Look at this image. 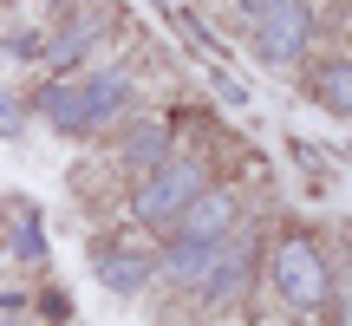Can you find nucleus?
<instances>
[{"label":"nucleus","instance_id":"obj_1","mask_svg":"<svg viewBox=\"0 0 352 326\" xmlns=\"http://www.w3.org/2000/svg\"><path fill=\"white\" fill-rule=\"evenodd\" d=\"M124 105H131V78L124 72H85V78H59V85L39 91V111H46L65 138L104 131Z\"/></svg>","mask_w":352,"mask_h":326},{"label":"nucleus","instance_id":"obj_2","mask_svg":"<svg viewBox=\"0 0 352 326\" xmlns=\"http://www.w3.org/2000/svg\"><path fill=\"white\" fill-rule=\"evenodd\" d=\"M241 26L267 65H294L314 39V7L307 0H241Z\"/></svg>","mask_w":352,"mask_h":326},{"label":"nucleus","instance_id":"obj_3","mask_svg":"<svg viewBox=\"0 0 352 326\" xmlns=\"http://www.w3.org/2000/svg\"><path fill=\"white\" fill-rule=\"evenodd\" d=\"M267 274H274V294L294 314H320V307L333 301V274H327V261H320V248L307 235L274 241V248H267Z\"/></svg>","mask_w":352,"mask_h":326},{"label":"nucleus","instance_id":"obj_4","mask_svg":"<svg viewBox=\"0 0 352 326\" xmlns=\"http://www.w3.org/2000/svg\"><path fill=\"white\" fill-rule=\"evenodd\" d=\"M196 189H202V170H196L189 157H157L151 170H144L138 196H131V215L151 222V228H164V222H176V215L189 209Z\"/></svg>","mask_w":352,"mask_h":326},{"label":"nucleus","instance_id":"obj_5","mask_svg":"<svg viewBox=\"0 0 352 326\" xmlns=\"http://www.w3.org/2000/svg\"><path fill=\"white\" fill-rule=\"evenodd\" d=\"M248 281H254V235L248 228H241V235L228 228V235L215 241V261H209V274H202L196 294L215 307V314H228L235 301H248Z\"/></svg>","mask_w":352,"mask_h":326},{"label":"nucleus","instance_id":"obj_6","mask_svg":"<svg viewBox=\"0 0 352 326\" xmlns=\"http://www.w3.org/2000/svg\"><path fill=\"white\" fill-rule=\"evenodd\" d=\"M151 268H157V261L138 248V241H104V248H98V281H104L111 294H124V301H138V294H144Z\"/></svg>","mask_w":352,"mask_h":326},{"label":"nucleus","instance_id":"obj_7","mask_svg":"<svg viewBox=\"0 0 352 326\" xmlns=\"http://www.w3.org/2000/svg\"><path fill=\"white\" fill-rule=\"evenodd\" d=\"M176 222H183V235H202V241H222L228 228H235V196H228V189H209V183H202L196 196H189V209L176 215Z\"/></svg>","mask_w":352,"mask_h":326},{"label":"nucleus","instance_id":"obj_8","mask_svg":"<svg viewBox=\"0 0 352 326\" xmlns=\"http://www.w3.org/2000/svg\"><path fill=\"white\" fill-rule=\"evenodd\" d=\"M209 261H215V241H202V235H183L176 228V241L164 254H157V268L176 281V287H202V274H209Z\"/></svg>","mask_w":352,"mask_h":326},{"label":"nucleus","instance_id":"obj_9","mask_svg":"<svg viewBox=\"0 0 352 326\" xmlns=\"http://www.w3.org/2000/svg\"><path fill=\"white\" fill-rule=\"evenodd\" d=\"M91 33H98V20H72V26L59 33V46H46V59H52V65H72V59H85Z\"/></svg>","mask_w":352,"mask_h":326},{"label":"nucleus","instance_id":"obj_10","mask_svg":"<svg viewBox=\"0 0 352 326\" xmlns=\"http://www.w3.org/2000/svg\"><path fill=\"white\" fill-rule=\"evenodd\" d=\"M320 98H327L333 111L352 118V59H340V65H327V72H320Z\"/></svg>","mask_w":352,"mask_h":326},{"label":"nucleus","instance_id":"obj_11","mask_svg":"<svg viewBox=\"0 0 352 326\" xmlns=\"http://www.w3.org/2000/svg\"><path fill=\"white\" fill-rule=\"evenodd\" d=\"M157 157H164V124H144V131H131V163H144V170H151Z\"/></svg>","mask_w":352,"mask_h":326},{"label":"nucleus","instance_id":"obj_12","mask_svg":"<svg viewBox=\"0 0 352 326\" xmlns=\"http://www.w3.org/2000/svg\"><path fill=\"white\" fill-rule=\"evenodd\" d=\"M20 131H26V105L13 91H0V138H20Z\"/></svg>","mask_w":352,"mask_h":326},{"label":"nucleus","instance_id":"obj_13","mask_svg":"<svg viewBox=\"0 0 352 326\" xmlns=\"http://www.w3.org/2000/svg\"><path fill=\"white\" fill-rule=\"evenodd\" d=\"M13 254H20V261L46 254V235H39V222H20V235H13Z\"/></svg>","mask_w":352,"mask_h":326},{"label":"nucleus","instance_id":"obj_14","mask_svg":"<svg viewBox=\"0 0 352 326\" xmlns=\"http://www.w3.org/2000/svg\"><path fill=\"white\" fill-rule=\"evenodd\" d=\"M7 52H20V59H39L46 46H39V33H13V39H7Z\"/></svg>","mask_w":352,"mask_h":326},{"label":"nucleus","instance_id":"obj_15","mask_svg":"<svg viewBox=\"0 0 352 326\" xmlns=\"http://www.w3.org/2000/svg\"><path fill=\"white\" fill-rule=\"evenodd\" d=\"M340 314H346V320H352V287H346V301H340Z\"/></svg>","mask_w":352,"mask_h":326}]
</instances>
